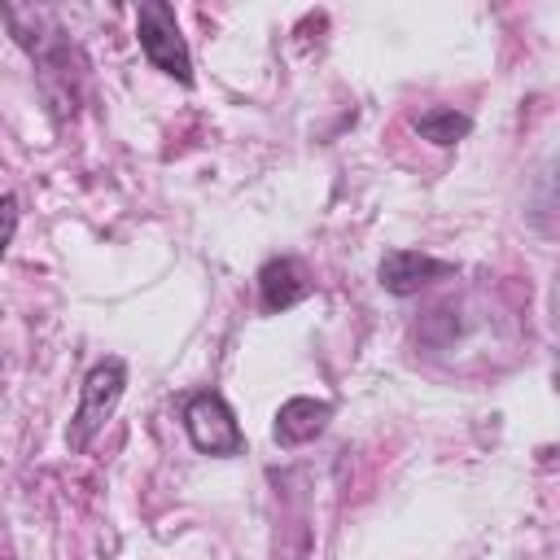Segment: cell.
<instances>
[{"mask_svg": "<svg viewBox=\"0 0 560 560\" xmlns=\"http://www.w3.org/2000/svg\"><path fill=\"white\" fill-rule=\"evenodd\" d=\"M127 389V363L122 359H101L83 385H79V407L70 416V429H66V446L70 451H88L92 438L105 429V420L118 411V398Z\"/></svg>", "mask_w": 560, "mask_h": 560, "instance_id": "obj_1", "label": "cell"}, {"mask_svg": "<svg viewBox=\"0 0 560 560\" xmlns=\"http://www.w3.org/2000/svg\"><path fill=\"white\" fill-rule=\"evenodd\" d=\"M136 39H140V52L149 57L153 70H162L179 83H192V52L179 35V22H175L171 4L144 0L140 13H136Z\"/></svg>", "mask_w": 560, "mask_h": 560, "instance_id": "obj_2", "label": "cell"}, {"mask_svg": "<svg viewBox=\"0 0 560 560\" xmlns=\"http://www.w3.org/2000/svg\"><path fill=\"white\" fill-rule=\"evenodd\" d=\"M184 429L201 455H241L245 451V433H241L232 407L210 389H201L184 402Z\"/></svg>", "mask_w": 560, "mask_h": 560, "instance_id": "obj_3", "label": "cell"}, {"mask_svg": "<svg viewBox=\"0 0 560 560\" xmlns=\"http://www.w3.org/2000/svg\"><path fill=\"white\" fill-rule=\"evenodd\" d=\"M451 271V262H442V258H429V254H420V249H389L385 258H381V289L385 293H394V298H411V293H420L424 284H433L438 276H446Z\"/></svg>", "mask_w": 560, "mask_h": 560, "instance_id": "obj_4", "label": "cell"}, {"mask_svg": "<svg viewBox=\"0 0 560 560\" xmlns=\"http://www.w3.org/2000/svg\"><path fill=\"white\" fill-rule=\"evenodd\" d=\"M328 420H332V402H328V398H306V394H298V398L280 402L276 424H271V438H276L280 446H302V442H315V438L328 429Z\"/></svg>", "mask_w": 560, "mask_h": 560, "instance_id": "obj_5", "label": "cell"}, {"mask_svg": "<svg viewBox=\"0 0 560 560\" xmlns=\"http://www.w3.org/2000/svg\"><path fill=\"white\" fill-rule=\"evenodd\" d=\"M306 293H311V280H306V271H302L298 258H267V262H262V271H258L262 311L280 315V311L298 306Z\"/></svg>", "mask_w": 560, "mask_h": 560, "instance_id": "obj_6", "label": "cell"}, {"mask_svg": "<svg viewBox=\"0 0 560 560\" xmlns=\"http://www.w3.org/2000/svg\"><path fill=\"white\" fill-rule=\"evenodd\" d=\"M468 131H472V118L464 109H451V105H433V109H424L416 118V136L429 140V144H438V149L459 144Z\"/></svg>", "mask_w": 560, "mask_h": 560, "instance_id": "obj_7", "label": "cell"}, {"mask_svg": "<svg viewBox=\"0 0 560 560\" xmlns=\"http://www.w3.org/2000/svg\"><path fill=\"white\" fill-rule=\"evenodd\" d=\"M13 232H18V201L13 197H0V258H4L9 241H13Z\"/></svg>", "mask_w": 560, "mask_h": 560, "instance_id": "obj_8", "label": "cell"}]
</instances>
